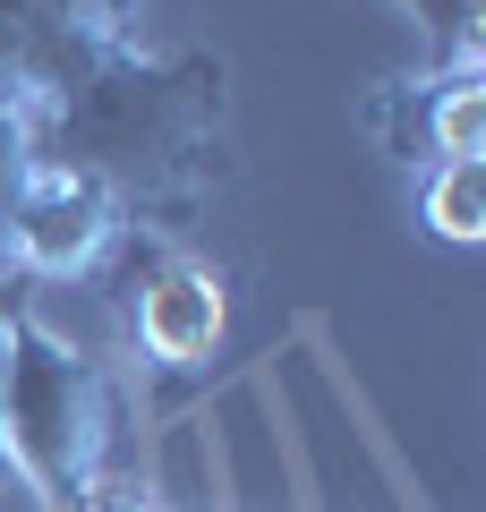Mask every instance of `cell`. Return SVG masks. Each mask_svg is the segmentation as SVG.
<instances>
[{"mask_svg": "<svg viewBox=\"0 0 486 512\" xmlns=\"http://www.w3.org/2000/svg\"><path fill=\"white\" fill-rule=\"evenodd\" d=\"M26 154L94 180L120 222L188 231L231 180V69L214 52L128 43L26 120Z\"/></svg>", "mask_w": 486, "mask_h": 512, "instance_id": "obj_1", "label": "cell"}, {"mask_svg": "<svg viewBox=\"0 0 486 512\" xmlns=\"http://www.w3.org/2000/svg\"><path fill=\"white\" fill-rule=\"evenodd\" d=\"M111 427H120L111 367L94 350L60 342L35 316V299L18 291V308H9V367H0V470L43 512H69L111 470Z\"/></svg>", "mask_w": 486, "mask_h": 512, "instance_id": "obj_2", "label": "cell"}, {"mask_svg": "<svg viewBox=\"0 0 486 512\" xmlns=\"http://www.w3.org/2000/svg\"><path fill=\"white\" fill-rule=\"evenodd\" d=\"M94 274H103V299L120 316L128 359L154 384H197L214 367L222 333H231V282H222L214 256L188 248V231L120 222V239Z\"/></svg>", "mask_w": 486, "mask_h": 512, "instance_id": "obj_3", "label": "cell"}, {"mask_svg": "<svg viewBox=\"0 0 486 512\" xmlns=\"http://www.w3.org/2000/svg\"><path fill=\"white\" fill-rule=\"evenodd\" d=\"M145 0H0V120H35L94 60L137 43Z\"/></svg>", "mask_w": 486, "mask_h": 512, "instance_id": "obj_4", "label": "cell"}, {"mask_svg": "<svg viewBox=\"0 0 486 512\" xmlns=\"http://www.w3.org/2000/svg\"><path fill=\"white\" fill-rule=\"evenodd\" d=\"M111 239H120V214H111L103 188L26 154L18 197H9V222H0V274H18V282H77V274H94V265L111 256Z\"/></svg>", "mask_w": 486, "mask_h": 512, "instance_id": "obj_5", "label": "cell"}, {"mask_svg": "<svg viewBox=\"0 0 486 512\" xmlns=\"http://www.w3.org/2000/svg\"><path fill=\"white\" fill-rule=\"evenodd\" d=\"M367 137L393 163L435 171V163H469L486 154V69H418V77H384L359 103Z\"/></svg>", "mask_w": 486, "mask_h": 512, "instance_id": "obj_6", "label": "cell"}, {"mask_svg": "<svg viewBox=\"0 0 486 512\" xmlns=\"http://www.w3.org/2000/svg\"><path fill=\"white\" fill-rule=\"evenodd\" d=\"M418 222H427L444 248H478L486 239V154L418 171Z\"/></svg>", "mask_w": 486, "mask_h": 512, "instance_id": "obj_7", "label": "cell"}, {"mask_svg": "<svg viewBox=\"0 0 486 512\" xmlns=\"http://www.w3.org/2000/svg\"><path fill=\"white\" fill-rule=\"evenodd\" d=\"M418 18L427 69H486V0H401Z\"/></svg>", "mask_w": 486, "mask_h": 512, "instance_id": "obj_8", "label": "cell"}, {"mask_svg": "<svg viewBox=\"0 0 486 512\" xmlns=\"http://www.w3.org/2000/svg\"><path fill=\"white\" fill-rule=\"evenodd\" d=\"M69 512H171V504H162V495L145 487V478H120V470H103V478H94V495H77Z\"/></svg>", "mask_w": 486, "mask_h": 512, "instance_id": "obj_9", "label": "cell"}, {"mask_svg": "<svg viewBox=\"0 0 486 512\" xmlns=\"http://www.w3.org/2000/svg\"><path fill=\"white\" fill-rule=\"evenodd\" d=\"M18 171H26V128L0 120V222H9V197H18Z\"/></svg>", "mask_w": 486, "mask_h": 512, "instance_id": "obj_10", "label": "cell"}, {"mask_svg": "<svg viewBox=\"0 0 486 512\" xmlns=\"http://www.w3.org/2000/svg\"><path fill=\"white\" fill-rule=\"evenodd\" d=\"M18 291H26L18 274H0V367H9V308H18ZM0 478H9V470H0Z\"/></svg>", "mask_w": 486, "mask_h": 512, "instance_id": "obj_11", "label": "cell"}]
</instances>
